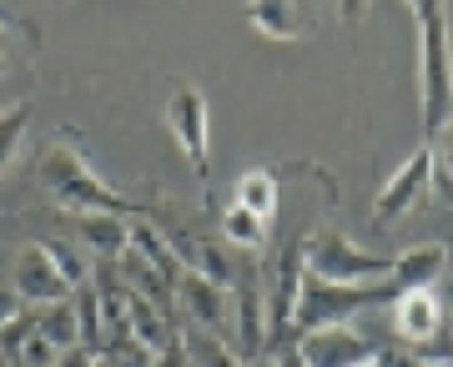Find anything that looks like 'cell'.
<instances>
[{"label": "cell", "instance_id": "obj_1", "mask_svg": "<svg viewBox=\"0 0 453 367\" xmlns=\"http://www.w3.org/2000/svg\"><path fill=\"white\" fill-rule=\"evenodd\" d=\"M41 181H46V192L56 196L71 217H121V222H127V217L131 222L151 217V211L136 207L131 196L111 192V187L81 161L76 146H50L46 157H41Z\"/></svg>", "mask_w": 453, "mask_h": 367}, {"label": "cell", "instance_id": "obj_2", "mask_svg": "<svg viewBox=\"0 0 453 367\" xmlns=\"http://www.w3.org/2000/svg\"><path fill=\"white\" fill-rule=\"evenodd\" d=\"M418 86H423V136L434 141L453 121V35L449 11L438 0H418Z\"/></svg>", "mask_w": 453, "mask_h": 367}, {"label": "cell", "instance_id": "obj_3", "mask_svg": "<svg viewBox=\"0 0 453 367\" xmlns=\"http://www.w3.org/2000/svg\"><path fill=\"white\" fill-rule=\"evenodd\" d=\"M403 297L398 282H372V287H338V282H323V277H303V297H297V312H292V333L308 337L323 333V327H348L357 312L368 307H393Z\"/></svg>", "mask_w": 453, "mask_h": 367}, {"label": "cell", "instance_id": "obj_4", "mask_svg": "<svg viewBox=\"0 0 453 367\" xmlns=\"http://www.w3.org/2000/svg\"><path fill=\"white\" fill-rule=\"evenodd\" d=\"M308 271L338 287H372V282H393V256L363 252L342 232H318L308 241Z\"/></svg>", "mask_w": 453, "mask_h": 367}, {"label": "cell", "instance_id": "obj_5", "mask_svg": "<svg viewBox=\"0 0 453 367\" xmlns=\"http://www.w3.org/2000/svg\"><path fill=\"white\" fill-rule=\"evenodd\" d=\"M232 337H237V357H267L273 352V317H267V282L252 271H237L232 282Z\"/></svg>", "mask_w": 453, "mask_h": 367}, {"label": "cell", "instance_id": "obj_6", "mask_svg": "<svg viewBox=\"0 0 453 367\" xmlns=\"http://www.w3.org/2000/svg\"><path fill=\"white\" fill-rule=\"evenodd\" d=\"M166 126L177 136V146L187 151L196 176H207L211 181V116H207V96L196 91V86H177L172 101H166Z\"/></svg>", "mask_w": 453, "mask_h": 367}, {"label": "cell", "instance_id": "obj_7", "mask_svg": "<svg viewBox=\"0 0 453 367\" xmlns=\"http://www.w3.org/2000/svg\"><path fill=\"white\" fill-rule=\"evenodd\" d=\"M303 367H368L383 357V348L372 337L353 333V327H323V333H308L292 342Z\"/></svg>", "mask_w": 453, "mask_h": 367}, {"label": "cell", "instance_id": "obj_8", "mask_svg": "<svg viewBox=\"0 0 453 367\" xmlns=\"http://www.w3.org/2000/svg\"><path fill=\"white\" fill-rule=\"evenodd\" d=\"M428 187H434V146H418V151L383 181V192L372 202V217H378V222H398V217H408V211L418 207V196L428 192Z\"/></svg>", "mask_w": 453, "mask_h": 367}, {"label": "cell", "instance_id": "obj_9", "mask_svg": "<svg viewBox=\"0 0 453 367\" xmlns=\"http://www.w3.org/2000/svg\"><path fill=\"white\" fill-rule=\"evenodd\" d=\"M11 287H16L20 302H31V312H41V307H56L71 297V287H65V277L56 267H50L46 247L35 241V247H26V252L16 256V267H11Z\"/></svg>", "mask_w": 453, "mask_h": 367}, {"label": "cell", "instance_id": "obj_10", "mask_svg": "<svg viewBox=\"0 0 453 367\" xmlns=\"http://www.w3.org/2000/svg\"><path fill=\"white\" fill-rule=\"evenodd\" d=\"M177 292H181V307L192 312V322L202 327V333L222 337V342L232 337V292L226 287H217V282H207V277H196V271H181Z\"/></svg>", "mask_w": 453, "mask_h": 367}, {"label": "cell", "instance_id": "obj_11", "mask_svg": "<svg viewBox=\"0 0 453 367\" xmlns=\"http://www.w3.org/2000/svg\"><path fill=\"white\" fill-rule=\"evenodd\" d=\"M393 322H398V337L408 348H418V342H428L449 327V307L438 302V292H403L393 302Z\"/></svg>", "mask_w": 453, "mask_h": 367}, {"label": "cell", "instance_id": "obj_12", "mask_svg": "<svg viewBox=\"0 0 453 367\" xmlns=\"http://www.w3.org/2000/svg\"><path fill=\"white\" fill-rule=\"evenodd\" d=\"M443 267H449V247H438V241L408 247L393 256V282H398V292H434L443 282Z\"/></svg>", "mask_w": 453, "mask_h": 367}, {"label": "cell", "instance_id": "obj_13", "mask_svg": "<svg viewBox=\"0 0 453 367\" xmlns=\"http://www.w3.org/2000/svg\"><path fill=\"white\" fill-rule=\"evenodd\" d=\"M76 232H81L86 252L91 256H121L131 241V222H121V217H76Z\"/></svg>", "mask_w": 453, "mask_h": 367}, {"label": "cell", "instance_id": "obj_14", "mask_svg": "<svg viewBox=\"0 0 453 367\" xmlns=\"http://www.w3.org/2000/svg\"><path fill=\"white\" fill-rule=\"evenodd\" d=\"M237 207H247L257 222H273L277 217V176L267 166L242 172V181H237Z\"/></svg>", "mask_w": 453, "mask_h": 367}, {"label": "cell", "instance_id": "obj_15", "mask_svg": "<svg viewBox=\"0 0 453 367\" xmlns=\"http://www.w3.org/2000/svg\"><path fill=\"white\" fill-rule=\"evenodd\" d=\"M247 16H252V26H257V31L277 35V41H292V35L308 31L303 11H297V5H288V0H257V5H247Z\"/></svg>", "mask_w": 453, "mask_h": 367}, {"label": "cell", "instance_id": "obj_16", "mask_svg": "<svg viewBox=\"0 0 453 367\" xmlns=\"http://www.w3.org/2000/svg\"><path fill=\"white\" fill-rule=\"evenodd\" d=\"M35 317H41V337H46L56 352L81 348V322H76V302H71V297L56 302V307H41Z\"/></svg>", "mask_w": 453, "mask_h": 367}, {"label": "cell", "instance_id": "obj_17", "mask_svg": "<svg viewBox=\"0 0 453 367\" xmlns=\"http://www.w3.org/2000/svg\"><path fill=\"white\" fill-rule=\"evenodd\" d=\"M181 352H187V363H192V367H247L242 357L232 352V342H222V337L202 333V327L187 337V348H181Z\"/></svg>", "mask_w": 453, "mask_h": 367}, {"label": "cell", "instance_id": "obj_18", "mask_svg": "<svg viewBox=\"0 0 453 367\" xmlns=\"http://www.w3.org/2000/svg\"><path fill=\"white\" fill-rule=\"evenodd\" d=\"M222 232H226V241L242 247V252H257L262 241H267V222H257V217L247 207H237V202L222 211Z\"/></svg>", "mask_w": 453, "mask_h": 367}, {"label": "cell", "instance_id": "obj_19", "mask_svg": "<svg viewBox=\"0 0 453 367\" xmlns=\"http://www.w3.org/2000/svg\"><path fill=\"white\" fill-rule=\"evenodd\" d=\"M46 247V256H50V267L65 277V287L76 292L81 282H91V271H96V262H86V252L81 247H71V241H41Z\"/></svg>", "mask_w": 453, "mask_h": 367}, {"label": "cell", "instance_id": "obj_20", "mask_svg": "<svg viewBox=\"0 0 453 367\" xmlns=\"http://www.w3.org/2000/svg\"><path fill=\"white\" fill-rule=\"evenodd\" d=\"M26 126H31V106H26V101H16V106H5V111H0V172L11 166V157H16Z\"/></svg>", "mask_w": 453, "mask_h": 367}, {"label": "cell", "instance_id": "obj_21", "mask_svg": "<svg viewBox=\"0 0 453 367\" xmlns=\"http://www.w3.org/2000/svg\"><path fill=\"white\" fill-rule=\"evenodd\" d=\"M101 363H106V367H157V352L127 333V337H111V342H106Z\"/></svg>", "mask_w": 453, "mask_h": 367}, {"label": "cell", "instance_id": "obj_22", "mask_svg": "<svg viewBox=\"0 0 453 367\" xmlns=\"http://www.w3.org/2000/svg\"><path fill=\"white\" fill-rule=\"evenodd\" d=\"M428 146H434V187H438L443 202H453V121L438 131Z\"/></svg>", "mask_w": 453, "mask_h": 367}, {"label": "cell", "instance_id": "obj_23", "mask_svg": "<svg viewBox=\"0 0 453 367\" xmlns=\"http://www.w3.org/2000/svg\"><path fill=\"white\" fill-rule=\"evenodd\" d=\"M31 333H35V312H20V317L11 322L5 333H0V352H5V357H16V352H20V342H26Z\"/></svg>", "mask_w": 453, "mask_h": 367}, {"label": "cell", "instance_id": "obj_24", "mask_svg": "<svg viewBox=\"0 0 453 367\" xmlns=\"http://www.w3.org/2000/svg\"><path fill=\"white\" fill-rule=\"evenodd\" d=\"M20 317V297H16V287H0V333L11 327V322Z\"/></svg>", "mask_w": 453, "mask_h": 367}, {"label": "cell", "instance_id": "obj_25", "mask_svg": "<svg viewBox=\"0 0 453 367\" xmlns=\"http://www.w3.org/2000/svg\"><path fill=\"white\" fill-rule=\"evenodd\" d=\"M273 357H277V367H303L297 348H288V342H282V348H273Z\"/></svg>", "mask_w": 453, "mask_h": 367}, {"label": "cell", "instance_id": "obj_26", "mask_svg": "<svg viewBox=\"0 0 453 367\" xmlns=\"http://www.w3.org/2000/svg\"><path fill=\"white\" fill-rule=\"evenodd\" d=\"M157 367H192V363H187V352L181 348H172L166 357H157Z\"/></svg>", "mask_w": 453, "mask_h": 367}, {"label": "cell", "instance_id": "obj_27", "mask_svg": "<svg viewBox=\"0 0 453 367\" xmlns=\"http://www.w3.org/2000/svg\"><path fill=\"white\" fill-rule=\"evenodd\" d=\"M443 292L453 297V252H449V267H443Z\"/></svg>", "mask_w": 453, "mask_h": 367}, {"label": "cell", "instance_id": "obj_28", "mask_svg": "<svg viewBox=\"0 0 453 367\" xmlns=\"http://www.w3.org/2000/svg\"><path fill=\"white\" fill-rule=\"evenodd\" d=\"M247 367H277V357H273V352H267V357H252V363H247Z\"/></svg>", "mask_w": 453, "mask_h": 367}, {"label": "cell", "instance_id": "obj_29", "mask_svg": "<svg viewBox=\"0 0 453 367\" xmlns=\"http://www.w3.org/2000/svg\"><path fill=\"white\" fill-rule=\"evenodd\" d=\"M0 367H16V363H11V357H5V352H0Z\"/></svg>", "mask_w": 453, "mask_h": 367}, {"label": "cell", "instance_id": "obj_30", "mask_svg": "<svg viewBox=\"0 0 453 367\" xmlns=\"http://www.w3.org/2000/svg\"><path fill=\"white\" fill-rule=\"evenodd\" d=\"M368 367H388V357H378V363H368Z\"/></svg>", "mask_w": 453, "mask_h": 367}, {"label": "cell", "instance_id": "obj_31", "mask_svg": "<svg viewBox=\"0 0 453 367\" xmlns=\"http://www.w3.org/2000/svg\"><path fill=\"white\" fill-rule=\"evenodd\" d=\"M0 71H5V46H0Z\"/></svg>", "mask_w": 453, "mask_h": 367}, {"label": "cell", "instance_id": "obj_32", "mask_svg": "<svg viewBox=\"0 0 453 367\" xmlns=\"http://www.w3.org/2000/svg\"><path fill=\"white\" fill-rule=\"evenodd\" d=\"M96 367H106V363H101V357H96Z\"/></svg>", "mask_w": 453, "mask_h": 367}, {"label": "cell", "instance_id": "obj_33", "mask_svg": "<svg viewBox=\"0 0 453 367\" xmlns=\"http://www.w3.org/2000/svg\"><path fill=\"white\" fill-rule=\"evenodd\" d=\"M449 327H453V312H449Z\"/></svg>", "mask_w": 453, "mask_h": 367}, {"label": "cell", "instance_id": "obj_34", "mask_svg": "<svg viewBox=\"0 0 453 367\" xmlns=\"http://www.w3.org/2000/svg\"><path fill=\"white\" fill-rule=\"evenodd\" d=\"M449 367H453V363H449Z\"/></svg>", "mask_w": 453, "mask_h": 367}]
</instances>
